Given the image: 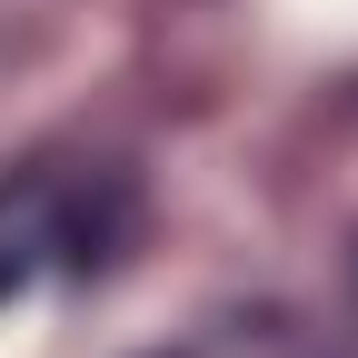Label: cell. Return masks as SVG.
<instances>
[]
</instances>
